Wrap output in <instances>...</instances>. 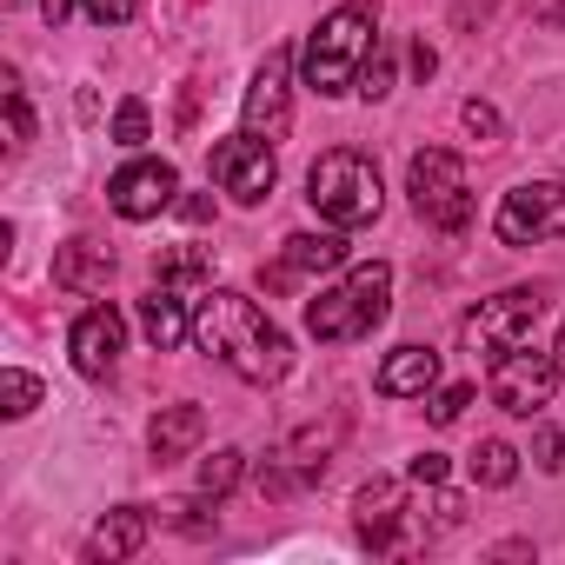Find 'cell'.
I'll return each mask as SVG.
<instances>
[{"instance_id": "cell-1", "label": "cell", "mask_w": 565, "mask_h": 565, "mask_svg": "<svg viewBox=\"0 0 565 565\" xmlns=\"http://www.w3.org/2000/svg\"><path fill=\"white\" fill-rule=\"evenodd\" d=\"M193 340L226 373H239L246 386H273V380H287V366H294V340L279 333L266 320V307L246 300V294H213L200 307V320H193Z\"/></svg>"}, {"instance_id": "cell-2", "label": "cell", "mask_w": 565, "mask_h": 565, "mask_svg": "<svg viewBox=\"0 0 565 565\" xmlns=\"http://www.w3.org/2000/svg\"><path fill=\"white\" fill-rule=\"evenodd\" d=\"M373 21H380L373 0H347V8H333V14L307 34L300 67H307V87H313L320 100H340L347 87H360V61L373 54Z\"/></svg>"}, {"instance_id": "cell-3", "label": "cell", "mask_w": 565, "mask_h": 565, "mask_svg": "<svg viewBox=\"0 0 565 565\" xmlns=\"http://www.w3.org/2000/svg\"><path fill=\"white\" fill-rule=\"evenodd\" d=\"M386 313H393V266L366 259V266H353L340 279V287H327L320 300H307V333L327 340V347H347V340H366Z\"/></svg>"}, {"instance_id": "cell-4", "label": "cell", "mask_w": 565, "mask_h": 565, "mask_svg": "<svg viewBox=\"0 0 565 565\" xmlns=\"http://www.w3.org/2000/svg\"><path fill=\"white\" fill-rule=\"evenodd\" d=\"M307 200H313V213H320L327 226H366V220H380V206H386L380 167H373L366 153H353V147H333V153H320V160L307 167Z\"/></svg>"}, {"instance_id": "cell-5", "label": "cell", "mask_w": 565, "mask_h": 565, "mask_svg": "<svg viewBox=\"0 0 565 565\" xmlns=\"http://www.w3.org/2000/svg\"><path fill=\"white\" fill-rule=\"evenodd\" d=\"M558 380H565V373H558V360H552V353H539V347L525 340V347H512V353H499V360H492L486 393H492V406H499V413L532 419V413H545V406H552Z\"/></svg>"}, {"instance_id": "cell-6", "label": "cell", "mask_w": 565, "mask_h": 565, "mask_svg": "<svg viewBox=\"0 0 565 565\" xmlns=\"http://www.w3.org/2000/svg\"><path fill=\"white\" fill-rule=\"evenodd\" d=\"M406 186H413V206H419L433 226L459 233V226L472 220V186H466V160H459V153H446V147H426V153H413V167H406Z\"/></svg>"}, {"instance_id": "cell-7", "label": "cell", "mask_w": 565, "mask_h": 565, "mask_svg": "<svg viewBox=\"0 0 565 565\" xmlns=\"http://www.w3.org/2000/svg\"><path fill=\"white\" fill-rule=\"evenodd\" d=\"M539 320H545V294H532V287L492 294V300H479V313H466V347L479 360H499V353L525 347Z\"/></svg>"}, {"instance_id": "cell-8", "label": "cell", "mask_w": 565, "mask_h": 565, "mask_svg": "<svg viewBox=\"0 0 565 565\" xmlns=\"http://www.w3.org/2000/svg\"><path fill=\"white\" fill-rule=\"evenodd\" d=\"M492 233L505 246H539V239H565V180H525L499 200Z\"/></svg>"}, {"instance_id": "cell-9", "label": "cell", "mask_w": 565, "mask_h": 565, "mask_svg": "<svg viewBox=\"0 0 565 565\" xmlns=\"http://www.w3.org/2000/svg\"><path fill=\"white\" fill-rule=\"evenodd\" d=\"M206 167H213L220 193H233L239 206H259V200L273 193V180H279V167H273V140H259V134H233V140H213Z\"/></svg>"}, {"instance_id": "cell-10", "label": "cell", "mask_w": 565, "mask_h": 565, "mask_svg": "<svg viewBox=\"0 0 565 565\" xmlns=\"http://www.w3.org/2000/svg\"><path fill=\"white\" fill-rule=\"evenodd\" d=\"M287 127H294V54L273 47L253 74V87H246V134L287 140Z\"/></svg>"}, {"instance_id": "cell-11", "label": "cell", "mask_w": 565, "mask_h": 565, "mask_svg": "<svg viewBox=\"0 0 565 565\" xmlns=\"http://www.w3.org/2000/svg\"><path fill=\"white\" fill-rule=\"evenodd\" d=\"M173 193H180L173 160H127V167L107 180V200H114L120 220H153V213L173 206Z\"/></svg>"}, {"instance_id": "cell-12", "label": "cell", "mask_w": 565, "mask_h": 565, "mask_svg": "<svg viewBox=\"0 0 565 565\" xmlns=\"http://www.w3.org/2000/svg\"><path fill=\"white\" fill-rule=\"evenodd\" d=\"M67 347H74V366H81L87 380H107V373L120 366V347H127V320H120L114 307H87V313L74 320Z\"/></svg>"}, {"instance_id": "cell-13", "label": "cell", "mask_w": 565, "mask_h": 565, "mask_svg": "<svg viewBox=\"0 0 565 565\" xmlns=\"http://www.w3.org/2000/svg\"><path fill=\"white\" fill-rule=\"evenodd\" d=\"M340 266H347V239L340 233H294L287 253H279V266L259 273V279H266V294H287V287H300V279L340 273Z\"/></svg>"}, {"instance_id": "cell-14", "label": "cell", "mask_w": 565, "mask_h": 565, "mask_svg": "<svg viewBox=\"0 0 565 565\" xmlns=\"http://www.w3.org/2000/svg\"><path fill=\"white\" fill-rule=\"evenodd\" d=\"M399 512H406V492H399L393 479H373V486H360V499H353V525H360V539H366L373 552H393Z\"/></svg>"}, {"instance_id": "cell-15", "label": "cell", "mask_w": 565, "mask_h": 565, "mask_svg": "<svg viewBox=\"0 0 565 565\" xmlns=\"http://www.w3.org/2000/svg\"><path fill=\"white\" fill-rule=\"evenodd\" d=\"M114 279V246H100V239H67L61 253H54V287H67V294H100Z\"/></svg>"}, {"instance_id": "cell-16", "label": "cell", "mask_w": 565, "mask_h": 565, "mask_svg": "<svg viewBox=\"0 0 565 565\" xmlns=\"http://www.w3.org/2000/svg\"><path fill=\"white\" fill-rule=\"evenodd\" d=\"M439 386V353L433 347H393L380 366V393L386 399H426Z\"/></svg>"}, {"instance_id": "cell-17", "label": "cell", "mask_w": 565, "mask_h": 565, "mask_svg": "<svg viewBox=\"0 0 565 565\" xmlns=\"http://www.w3.org/2000/svg\"><path fill=\"white\" fill-rule=\"evenodd\" d=\"M147 545V512L140 505H114L100 525H94V539H87V558H100V565H120V558H134Z\"/></svg>"}, {"instance_id": "cell-18", "label": "cell", "mask_w": 565, "mask_h": 565, "mask_svg": "<svg viewBox=\"0 0 565 565\" xmlns=\"http://www.w3.org/2000/svg\"><path fill=\"white\" fill-rule=\"evenodd\" d=\"M200 439H206V413H200V406H167V413L153 419V433H147V446H153L160 466H167V459H186Z\"/></svg>"}, {"instance_id": "cell-19", "label": "cell", "mask_w": 565, "mask_h": 565, "mask_svg": "<svg viewBox=\"0 0 565 565\" xmlns=\"http://www.w3.org/2000/svg\"><path fill=\"white\" fill-rule=\"evenodd\" d=\"M140 327H147V340L160 347V353H173L193 327H186V300H180V287H153L147 300H140Z\"/></svg>"}, {"instance_id": "cell-20", "label": "cell", "mask_w": 565, "mask_h": 565, "mask_svg": "<svg viewBox=\"0 0 565 565\" xmlns=\"http://www.w3.org/2000/svg\"><path fill=\"white\" fill-rule=\"evenodd\" d=\"M153 279H160V287H206V279H213V253L206 246H160L153 253Z\"/></svg>"}, {"instance_id": "cell-21", "label": "cell", "mask_w": 565, "mask_h": 565, "mask_svg": "<svg viewBox=\"0 0 565 565\" xmlns=\"http://www.w3.org/2000/svg\"><path fill=\"white\" fill-rule=\"evenodd\" d=\"M472 479H479V486H512V479H519V452H512L505 439H486V446L472 452Z\"/></svg>"}, {"instance_id": "cell-22", "label": "cell", "mask_w": 565, "mask_h": 565, "mask_svg": "<svg viewBox=\"0 0 565 565\" xmlns=\"http://www.w3.org/2000/svg\"><path fill=\"white\" fill-rule=\"evenodd\" d=\"M239 472H246V452H213V459H200V499H226L233 486H239Z\"/></svg>"}, {"instance_id": "cell-23", "label": "cell", "mask_w": 565, "mask_h": 565, "mask_svg": "<svg viewBox=\"0 0 565 565\" xmlns=\"http://www.w3.org/2000/svg\"><path fill=\"white\" fill-rule=\"evenodd\" d=\"M0 399H8V406H0L8 419H28V413L41 406V380L21 373V366H8V373H0Z\"/></svg>"}, {"instance_id": "cell-24", "label": "cell", "mask_w": 565, "mask_h": 565, "mask_svg": "<svg viewBox=\"0 0 565 565\" xmlns=\"http://www.w3.org/2000/svg\"><path fill=\"white\" fill-rule=\"evenodd\" d=\"M147 140V100H120L114 114V147H140Z\"/></svg>"}, {"instance_id": "cell-25", "label": "cell", "mask_w": 565, "mask_h": 565, "mask_svg": "<svg viewBox=\"0 0 565 565\" xmlns=\"http://www.w3.org/2000/svg\"><path fill=\"white\" fill-rule=\"evenodd\" d=\"M360 94H366V100H386V94H393V61H386V47H373V61L360 67Z\"/></svg>"}, {"instance_id": "cell-26", "label": "cell", "mask_w": 565, "mask_h": 565, "mask_svg": "<svg viewBox=\"0 0 565 565\" xmlns=\"http://www.w3.org/2000/svg\"><path fill=\"white\" fill-rule=\"evenodd\" d=\"M8 134H14V153L34 140V114H28V100H21V87H14V74H8Z\"/></svg>"}, {"instance_id": "cell-27", "label": "cell", "mask_w": 565, "mask_h": 565, "mask_svg": "<svg viewBox=\"0 0 565 565\" xmlns=\"http://www.w3.org/2000/svg\"><path fill=\"white\" fill-rule=\"evenodd\" d=\"M87 8V21H100V28H127L134 14H140V0H81Z\"/></svg>"}, {"instance_id": "cell-28", "label": "cell", "mask_w": 565, "mask_h": 565, "mask_svg": "<svg viewBox=\"0 0 565 565\" xmlns=\"http://www.w3.org/2000/svg\"><path fill=\"white\" fill-rule=\"evenodd\" d=\"M459 120H466V134H479V140H499V114H492L486 100H466V107H459Z\"/></svg>"}, {"instance_id": "cell-29", "label": "cell", "mask_w": 565, "mask_h": 565, "mask_svg": "<svg viewBox=\"0 0 565 565\" xmlns=\"http://www.w3.org/2000/svg\"><path fill=\"white\" fill-rule=\"evenodd\" d=\"M466 406H472V386H446V393L433 399V426H452Z\"/></svg>"}, {"instance_id": "cell-30", "label": "cell", "mask_w": 565, "mask_h": 565, "mask_svg": "<svg viewBox=\"0 0 565 565\" xmlns=\"http://www.w3.org/2000/svg\"><path fill=\"white\" fill-rule=\"evenodd\" d=\"M406 472H413V486H439V479H446V452H419Z\"/></svg>"}, {"instance_id": "cell-31", "label": "cell", "mask_w": 565, "mask_h": 565, "mask_svg": "<svg viewBox=\"0 0 565 565\" xmlns=\"http://www.w3.org/2000/svg\"><path fill=\"white\" fill-rule=\"evenodd\" d=\"M532 452H539V466H545V472H558V466H565V433H552V426H545Z\"/></svg>"}, {"instance_id": "cell-32", "label": "cell", "mask_w": 565, "mask_h": 565, "mask_svg": "<svg viewBox=\"0 0 565 565\" xmlns=\"http://www.w3.org/2000/svg\"><path fill=\"white\" fill-rule=\"evenodd\" d=\"M173 213L200 226V220H213V200H206V193H193V200H173Z\"/></svg>"}, {"instance_id": "cell-33", "label": "cell", "mask_w": 565, "mask_h": 565, "mask_svg": "<svg viewBox=\"0 0 565 565\" xmlns=\"http://www.w3.org/2000/svg\"><path fill=\"white\" fill-rule=\"evenodd\" d=\"M433 67H439V61H433V47H426V41H413V74H419V81H433Z\"/></svg>"}, {"instance_id": "cell-34", "label": "cell", "mask_w": 565, "mask_h": 565, "mask_svg": "<svg viewBox=\"0 0 565 565\" xmlns=\"http://www.w3.org/2000/svg\"><path fill=\"white\" fill-rule=\"evenodd\" d=\"M67 8H74V0H41V14H47V28H61V21H67Z\"/></svg>"}, {"instance_id": "cell-35", "label": "cell", "mask_w": 565, "mask_h": 565, "mask_svg": "<svg viewBox=\"0 0 565 565\" xmlns=\"http://www.w3.org/2000/svg\"><path fill=\"white\" fill-rule=\"evenodd\" d=\"M552 360H558V373H565V327H558V347H552Z\"/></svg>"}]
</instances>
